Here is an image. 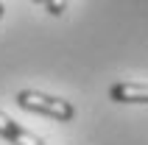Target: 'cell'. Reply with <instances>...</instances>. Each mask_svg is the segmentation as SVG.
Instances as JSON below:
<instances>
[{
  "label": "cell",
  "mask_w": 148,
  "mask_h": 145,
  "mask_svg": "<svg viewBox=\"0 0 148 145\" xmlns=\"http://www.w3.org/2000/svg\"><path fill=\"white\" fill-rule=\"evenodd\" d=\"M17 103L23 106V109H28V112L45 114V117H53V120H62V123L75 117V109H73L70 101L45 95V92H36V89H23V92H17Z\"/></svg>",
  "instance_id": "6da1fadb"
},
{
  "label": "cell",
  "mask_w": 148,
  "mask_h": 145,
  "mask_svg": "<svg viewBox=\"0 0 148 145\" xmlns=\"http://www.w3.org/2000/svg\"><path fill=\"white\" fill-rule=\"evenodd\" d=\"M3 11H6V6H3V3H0V17H3Z\"/></svg>",
  "instance_id": "5b68a950"
},
{
  "label": "cell",
  "mask_w": 148,
  "mask_h": 145,
  "mask_svg": "<svg viewBox=\"0 0 148 145\" xmlns=\"http://www.w3.org/2000/svg\"><path fill=\"white\" fill-rule=\"evenodd\" d=\"M109 98L117 103H148V84H132V81L112 84Z\"/></svg>",
  "instance_id": "3957f363"
},
{
  "label": "cell",
  "mask_w": 148,
  "mask_h": 145,
  "mask_svg": "<svg viewBox=\"0 0 148 145\" xmlns=\"http://www.w3.org/2000/svg\"><path fill=\"white\" fill-rule=\"evenodd\" d=\"M0 137L8 140L11 145H45L36 134H31V131L23 129L20 123H14L3 109H0Z\"/></svg>",
  "instance_id": "7a4b0ae2"
},
{
  "label": "cell",
  "mask_w": 148,
  "mask_h": 145,
  "mask_svg": "<svg viewBox=\"0 0 148 145\" xmlns=\"http://www.w3.org/2000/svg\"><path fill=\"white\" fill-rule=\"evenodd\" d=\"M64 6H67V0H45V8H48L50 17H59L64 11Z\"/></svg>",
  "instance_id": "277c9868"
},
{
  "label": "cell",
  "mask_w": 148,
  "mask_h": 145,
  "mask_svg": "<svg viewBox=\"0 0 148 145\" xmlns=\"http://www.w3.org/2000/svg\"><path fill=\"white\" fill-rule=\"evenodd\" d=\"M34 3H45V0H34Z\"/></svg>",
  "instance_id": "8992f818"
}]
</instances>
